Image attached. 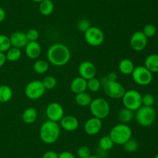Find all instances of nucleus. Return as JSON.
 I'll use <instances>...</instances> for the list:
<instances>
[{
  "label": "nucleus",
  "instance_id": "nucleus-10",
  "mask_svg": "<svg viewBox=\"0 0 158 158\" xmlns=\"http://www.w3.org/2000/svg\"><path fill=\"white\" fill-rule=\"evenodd\" d=\"M46 91L42 81H32L27 84L25 88V94L28 99L31 100H36L40 99Z\"/></svg>",
  "mask_w": 158,
  "mask_h": 158
},
{
  "label": "nucleus",
  "instance_id": "nucleus-34",
  "mask_svg": "<svg viewBox=\"0 0 158 158\" xmlns=\"http://www.w3.org/2000/svg\"><path fill=\"white\" fill-rule=\"evenodd\" d=\"M154 102H155V99L153 94H145L144 95H142V105L152 107Z\"/></svg>",
  "mask_w": 158,
  "mask_h": 158
},
{
  "label": "nucleus",
  "instance_id": "nucleus-13",
  "mask_svg": "<svg viewBox=\"0 0 158 158\" xmlns=\"http://www.w3.org/2000/svg\"><path fill=\"white\" fill-rule=\"evenodd\" d=\"M78 72L80 77L87 81L93 77H95L97 68L92 62L85 60V61L81 62L80 64L79 65Z\"/></svg>",
  "mask_w": 158,
  "mask_h": 158
},
{
  "label": "nucleus",
  "instance_id": "nucleus-21",
  "mask_svg": "<svg viewBox=\"0 0 158 158\" xmlns=\"http://www.w3.org/2000/svg\"><path fill=\"white\" fill-rule=\"evenodd\" d=\"M23 122L26 124H32L37 119V111L33 107L27 108L23 113L22 116Z\"/></svg>",
  "mask_w": 158,
  "mask_h": 158
},
{
  "label": "nucleus",
  "instance_id": "nucleus-39",
  "mask_svg": "<svg viewBox=\"0 0 158 158\" xmlns=\"http://www.w3.org/2000/svg\"><path fill=\"white\" fill-rule=\"evenodd\" d=\"M58 158H76L72 153L69 151H63L59 154Z\"/></svg>",
  "mask_w": 158,
  "mask_h": 158
},
{
  "label": "nucleus",
  "instance_id": "nucleus-27",
  "mask_svg": "<svg viewBox=\"0 0 158 158\" xmlns=\"http://www.w3.org/2000/svg\"><path fill=\"white\" fill-rule=\"evenodd\" d=\"M49 63L47 61L43 60H39L34 63L33 70L37 74H43L49 70Z\"/></svg>",
  "mask_w": 158,
  "mask_h": 158
},
{
  "label": "nucleus",
  "instance_id": "nucleus-16",
  "mask_svg": "<svg viewBox=\"0 0 158 158\" xmlns=\"http://www.w3.org/2000/svg\"><path fill=\"white\" fill-rule=\"evenodd\" d=\"M60 122L61 128L68 132L75 131L79 127V121L75 116H64Z\"/></svg>",
  "mask_w": 158,
  "mask_h": 158
},
{
  "label": "nucleus",
  "instance_id": "nucleus-41",
  "mask_svg": "<svg viewBox=\"0 0 158 158\" xmlns=\"http://www.w3.org/2000/svg\"><path fill=\"white\" fill-rule=\"evenodd\" d=\"M117 74L115 72H110L107 76V81H117Z\"/></svg>",
  "mask_w": 158,
  "mask_h": 158
},
{
  "label": "nucleus",
  "instance_id": "nucleus-4",
  "mask_svg": "<svg viewBox=\"0 0 158 158\" xmlns=\"http://www.w3.org/2000/svg\"><path fill=\"white\" fill-rule=\"evenodd\" d=\"M89 109L94 117L100 119H106L110 114V107L106 99L103 98H97L92 100L89 104Z\"/></svg>",
  "mask_w": 158,
  "mask_h": 158
},
{
  "label": "nucleus",
  "instance_id": "nucleus-1",
  "mask_svg": "<svg viewBox=\"0 0 158 158\" xmlns=\"http://www.w3.org/2000/svg\"><path fill=\"white\" fill-rule=\"evenodd\" d=\"M70 50L63 43H54L47 50V59L49 63L56 67L64 66L70 60Z\"/></svg>",
  "mask_w": 158,
  "mask_h": 158
},
{
  "label": "nucleus",
  "instance_id": "nucleus-15",
  "mask_svg": "<svg viewBox=\"0 0 158 158\" xmlns=\"http://www.w3.org/2000/svg\"><path fill=\"white\" fill-rule=\"evenodd\" d=\"M9 39H10L11 46L12 47L19 48V49L26 47L29 42L27 37H26V34L23 32L13 33L9 37Z\"/></svg>",
  "mask_w": 158,
  "mask_h": 158
},
{
  "label": "nucleus",
  "instance_id": "nucleus-7",
  "mask_svg": "<svg viewBox=\"0 0 158 158\" xmlns=\"http://www.w3.org/2000/svg\"><path fill=\"white\" fill-rule=\"evenodd\" d=\"M131 75L134 82L142 86L150 85L153 80V73L145 66H137L134 68Z\"/></svg>",
  "mask_w": 158,
  "mask_h": 158
},
{
  "label": "nucleus",
  "instance_id": "nucleus-38",
  "mask_svg": "<svg viewBox=\"0 0 158 158\" xmlns=\"http://www.w3.org/2000/svg\"><path fill=\"white\" fill-rule=\"evenodd\" d=\"M59 154H57L56 152H54L50 150V151H47L43 154V158H58Z\"/></svg>",
  "mask_w": 158,
  "mask_h": 158
},
{
  "label": "nucleus",
  "instance_id": "nucleus-44",
  "mask_svg": "<svg viewBox=\"0 0 158 158\" xmlns=\"http://www.w3.org/2000/svg\"><path fill=\"white\" fill-rule=\"evenodd\" d=\"M32 1H33V2H41L42 1H43V0H32Z\"/></svg>",
  "mask_w": 158,
  "mask_h": 158
},
{
  "label": "nucleus",
  "instance_id": "nucleus-24",
  "mask_svg": "<svg viewBox=\"0 0 158 158\" xmlns=\"http://www.w3.org/2000/svg\"><path fill=\"white\" fill-rule=\"evenodd\" d=\"M12 90L8 85H1L0 86V102L6 103L9 102L12 98Z\"/></svg>",
  "mask_w": 158,
  "mask_h": 158
},
{
  "label": "nucleus",
  "instance_id": "nucleus-43",
  "mask_svg": "<svg viewBox=\"0 0 158 158\" xmlns=\"http://www.w3.org/2000/svg\"><path fill=\"white\" fill-rule=\"evenodd\" d=\"M87 158H100V157H99L97 155H90V156H88Z\"/></svg>",
  "mask_w": 158,
  "mask_h": 158
},
{
  "label": "nucleus",
  "instance_id": "nucleus-28",
  "mask_svg": "<svg viewBox=\"0 0 158 158\" xmlns=\"http://www.w3.org/2000/svg\"><path fill=\"white\" fill-rule=\"evenodd\" d=\"M114 142L110 137V136H103V137L100 138V141H99V147L104 151H107V150L112 149V147H114Z\"/></svg>",
  "mask_w": 158,
  "mask_h": 158
},
{
  "label": "nucleus",
  "instance_id": "nucleus-33",
  "mask_svg": "<svg viewBox=\"0 0 158 158\" xmlns=\"http://www.w3.org/2000/svg\"><path fill=\"white\" fill-rule=\"evenodd\" d=\"M143 33L148 38H151L153 37L157 33V28L153 24H148L143 27Z\"/></svg>",
  "mask_w": 158,
  "mask_h": 158
},
{
  "label": "nucleus",
  "instance_id": "nucleus-36",
  "mask_svg": "<svg viewBox=\"0 0 158 158\" xmlns=\"http://www.w3.org/2000/svg\"><path fill=\"white\" fill-rule=\"evenodd\" d=\"M77 155L80 158H87L91 155L90 150L89 147H86V146L80 147L77 150Z\"/></svg>",
  "mask_w": 158,
  "mask_h": 158
},
{
  "label": "nucleus",
  "instance_id": "nucleus-45",
  "mask_svg": "<svg viewBox=\"0 0 158 158\" xmlns=\"http://www.w3.org/2000/svg\"><path fill=\"white\" fill-rule=\"evenodd\" d=\"M154 158H158V153H157V154H156V156H155V157Z\"/></svg>",
  "mask_w": 158,
  "mask_h": 158
},
{
  "label": "nucleus",
  "instance_id": "nucleus-35",
  "mask_svg": "<svg viewBox=\"0 0 158 158\" xmlns=\"http://www.w3.org/2000/svg\"><path fill=\"white\" fill-rule=\"evenodd\" d=\"M90 26V22L86 19H82V20H79L78 23H77V29L83 33L86 32Z\"/></svg>",
  "mask_w": 158,
  "mask_h": 158
},
{
  "label": "nucleus",
  "instance_id": "nucleus-19",
  "mask_svg": "<svg viewBox=\"0 0 158 158\" xmlns=\"http://www.w3.org/2000/svg\"><path fill=\"white\" fill-rule=\"evenodd\" d=\"M119 71L124 75H130L132 74L134 69V64L133 61L130 59L125 58L123 59L119 63Z\"/></svg>",
  "mask_w": 158,
  "mask_h": 158
},
{
  "label": "nucleus",
  "instance_id": "nucleus-9",
  "mask_svg": "<svg viewBox=\"0 0 158 158\" xmlns=\"http://www.w3.org/2000/svg\"><path fill=\"white\" fill-rule=\"evenodd\" d=\"M84 38L86 43L92 46H98L104 41L105 36L102 29L97 26H90L84 33Z\"/></svg>",
  "mask_w": 158,
  "mask_h": 158
},
{
  "label": "nucleus",
  "instance_id": "nucleus-12",
  "mask_svg": "<svg viewBox=\"0 0 158 158\" xmlns=\"http://www.w3.org/2000/svg\"><path fill=\"white\" fill-rule=\"evenodd\" d=\"M131 46L134 50L142 51L148 45V37L143 33L142 31H137L134 33L131 37Z\"/></svg>",
  "mask_w": 158,
  "mask_h": 158
},
{
  "label": "nucleus",
  "instance_id": "nucleus-26",
  "mask_svg": "<svg viewBox=\"0 0 158 158\" xmlns=\"http://www.w3.org/2000/svg\"><path fill=\"white\" fill-rule=\"evenodd\" d=\"M22 56L21 49L15 47H12L6 51V60L10 62H15L20 59Z\"/></svg>",
  "mask_w": 158,
  "mask_h": 158
},
{
  "label": "nucleus",
  "instance_id": "nucleus-37",
  "mask_svg": "<svg viewBox=\"0 0 158 158\" xmlns=\"http://www.w3.org/2000/svg\"><path fill=\"white\" fill-rule=\"evenodd\" d=\"M26 37H27L29 42L30 41H37L40 37V33L38 31L35 29H31L26 33Z\"/></svg>",
  "mask_w": 158,
  "mask_h": 158
},
{
  "label": "nucleus",
  "instance_id": "nucleus-17",
  "mask_svg": "<svg viewBox=\"0 0 158 158\" xmlns=\"http://www.w3.org/2000/svg\"><path fill=\"white\" fill-rule=\"evenodd\" d=\"M26 54L29 58L36 59L40 56L42 52V48L40 43L37 41L28 42L27 45L25 47Z\"/></svg>",
  "mask_w": 158,
  "mask_h": 158
},
{
  "label": "nucleus",
  "instance_id": "nucleus-6",
  "mask_svg": "<svg viewBox=\"0 0 158 158\" xmlns=\"http://www.w3.org/2000/svg\"><path fill=\"white\" fill-rule=\"evenodd\" d=\"M122 100L125 108L133 112L137 111L142 106V95L137 90L131 89L125 91Z\"/></svg>",
  "mask_w": 158,
  "mask_h": 158
},
{
  "label": "nucleus",
  "instance_id": "nucleus-2",
  "mask_svg": "<svg viewBox=\"0 0 158 158\" xmlns=\"http://www.w3.org/2000/svg\"><path fill=\"white\" fill-rule=\"evenodd\" d=\"M60 135V125L58 122L47 120L43 122L40 129V136L43 143L52 144L57 141Z\"/></svg>",
  "mask_w": 158,
  "mask_h": 158
},
{
  "label": "nucleus",
  "instance_id": "nucleus-32",
  "mask_svg": "<svg viewBox=\"0 0 158 158\" xmlns=\"http://www.w3.org/2000/svg\"><path fill=\"white\" fill-rule=\"evenodd\" d=\"M139 147L138 143L137 142V140L133 139H130L127 142L123 144V148L127 152H134L136 150H137Z\"/></svg>",
  "mask_w": 158,
  "mask_h": 158
},
{
  "label": "nucleus",
  "instance_id": "nucleus-42",
  "mask_svg": "<svg viewBox=\"0 0 158 158\" xmlns=\"http://www.w3.org/2000/svg\"><path fill=\"white\" fill-rule=\"evenodd\" d=\"M6 19V11L0 7V23Z\"/></svg>",
  "mask_w": 158,
  "mask_h": 158
},
{
  "label": "nucleus",
  "instance_id": "nucleus-31",
  "mask_svg": "<svg viewBox=\"0 0 158 158\" xmlns=\"http://www.w3.org/2000/svg\"><path fill=\"white\" fill-rule=\"evenodd\" d=\"M42 82H43L46 90L52 89V88H55L56 85L57 84L56 79L54 77H52V76H46V77H45L44 78H43Z\"/></svg>",
  "mask_w": 158,
  "mask_h": 158
},
{
  "label": "nucleus",
  "instance_id": "nucleus-20",
  "mask_svg": "<svg viewBox=\"0 0 158 158\" xmlns=\"http://www.w3.org/2000/svg\"><path fill=\"white\" fill-rule=\"evenodd\" d=\"M144 66L151 73L158 72V54H153L145 59Z\"/></svg>",
  "mask_w": 158,
  "mask_h": 158
},
{
  "label": "nucleus",
  "instance_id": "nucleus-8",
  "mask_svg": "<svg viewBox=\"0 0 158 158\" xmlns=\"http://www.w3.org/2000/svg\"><path fill=\"white\" fill-rule=\"evenodd\" d=\"M103 89H104L105 94L108 97L114 99H122L126 91L123 85L117 81L106 80L103 86Z\"/></svg>",
  "mask_w": 158,
  "mask_h": 158
},
{
  "label": "nucleus",
  "instance_id": "nucleus-40",
  "mask_svg": "<svg viewBox=\"0 0 158 158\" xmlns=\"http://www.w3.org/2000/svg\"><path fill=\"white\" fill-rule=\"evenodd\" d=\"M6 60H6V57L5 53L0 52V68H2V67L6 64Z\"/></svg>",
  "mask_w": 158,
  "mask_h": 158
},
{
  "label": "nucleus",
  "instance_id": "nucleus-3",
  "mask_svg": "<svg viewBox=\"0 0 158 158\" xmlns=\"http://www.w3.org/2000/svg\"><path fill=\"white\" fill-rule=\"evenodd\" d=\"M109 136L114 143L123 145L132 137V129L127 124H117L111 129Z\"/></svg>",
  "mask_w": 158,
  "mask_h": 158
},
{
  "label": "nucleus",
  "instance_id": "nucleus-22",
  "mask_svg": "<svg viewBox=\"0 0 158 158\" xmlns=\"http://www.w3.org/2000/svg\"><path fill=\"white\" fill-rule=\"evenodd\" d=\"M92 98L89 95V94L86 93V91L82 93H79V94H76L75 101L76 103L79 105V106L86 107L89 105V104L92 102Z\"/></svg>",
  "mask_w": 158,
  "mask_h": 158
},
{
  "label": "nucleus",
  "instance_id": "nucleus-29",
  "mask_svg": "<svg viewBox=\"0 0 158 158\" xmlns=\"http://www.w3.org/2000/svg\"><path fill=\"white\" fill-rule=\"evenodd\" d=\"M11 48L10 39L8 36L0 34V52H6Z\"/></svg>",
  "mask_w": 158,
  "mask_h": 158
},
{
  "label": "nucleus",
  "instance_id": "nucleus-18",
  "mask_svg": "<svg viewBox=\"0 0 158 158\" xmlns=\"http://www.w3.org/2000/svg\"><path fill=\"white\" fill-rule=\"evenodd\" d=\"M87 89V81L80 76L75 77L71 81L70 90L76 94L86 91Z\"/></svg>",
  "mask_w": 158,
  "mask_h": 158
},
{
  "label": "nucleus",
  "instance_id": "nucleus-25",
  "mask_svg": "<svg viewBox=\"0 0 158 158\" xmlns=\"http://www.w3.org/2000/svg\"><path fill=\"white\" fill-rule=\"evenodd\" d=\"M134 116V112L127 108H122L118 112V119L121 123H128L132 120Z\"/></svg>",
  "mask_w": 158,
  "mask_h": 158
},
{
  "label": "nucleus",
  "instance_id": "nucleus-11",
  "mask_svg": "<svg viewBox=\"0 0 158 158\" xmlns=\"http://www.w3.org/2000/svg\"><path fill=\"white\" fill-rule=\"evenodd\" d=\"M46 114L49 120L58 122L64 116V110L58 102H51L46 107Z\"/></svg>",
  "mask_w": 158,
  "mask_h": 158
},
{
  "label": "nucleus",
  "instance_id": "nucleus-23",
  "mask_svg": "<svg viewBox=\"0 0 158 158\" xmlns=\"http://www.w3.org/2000/svg\"><path fill=\"white\" fill-rule=\"evenodd\" d=\"M40 12L42 15H51L54 10V4L52 0H43L40 4Z\"/></svg>",
  "mask_w": 158,
  "mask_h": 158
},
{
  "label": "nucleus",
  "instance_id": "nucleus-5",
  "mask_svg": "<svg viewBox=\"0 0 158 158\" xmlns=\"http://www.w3.org/2000/svg\"><path fill=\"white\" fill-rule=\"evenodd\" d=\"M136 120L142 126H150L156 120L157 114L153 107L142 105L137 110Z\"/></svg>",
  "mask_w": 158,
  "mask_h": 158
},
{
  "label": "nucleus",
  "instance_id": "nucleus-30",
  "mask_svg": "<svg viewBox=\"0 0 158 158\" xmlns=\"http://www.w3.org/2000/svg\"><path fill=\"white\" fill-rule=\"evenodd\" d=\"M100 86H101L100 81L96 77L87 80V88L93 92L98 91L100 89Z\"/></svg>",
  "mask_w": 158,
  "mask_h": 158
},
{
  "label": "nucleus",
  "instance_id": "nucleus-14",
  "mask_svg": "<svg viewBox=\"0 0 158 158\" xmlns=\"http://www.w3.org/2000/svg\"><path fill=\"white\" fill-rule=\"evenodd\" d=\"M102 126H103V123H102L101 119L92 117L85 122L84 130L86 134L89 136H94L100 133Z\"/></svg>",
  "mask_w": 158,
  "mask_h": 158
}]
</instances>
